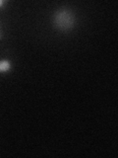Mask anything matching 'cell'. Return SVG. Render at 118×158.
Listing matches in <instances>:
<instances>
[{
  "instance_id": "cell-1",
  "label": "cell",
  "mask_w": 118,
  "mask_h": 158,
  "mask_svg": "<svg viewBox=\"0 0 118 158\" xmlns=\"http://www.w3.org/2000/svg\"><path fill=\"white\" fill-rule=\"evenodd\" d=\"M73 24L74 16L68 10H60L54 15V25L62 31H66V30L72 28Z\"/></svg>"
},
{
  "instance_id": "cell-2",
  "label": "cell",
  "mask_w": 118,
  "mask_h": 158,
  "mask_svg": "<svg viewBox=\"0 0 118 158\" xmlns=\"http://www.w3.org/2000/svg\"><path fill=\"white\" fill-rule=\"evenodd\" d=\"M11 68V63L9 60H1L0 61V72H6Z\"/></svg>"
},
{
  "instance_id": "cell-3",
  "label": "cell",
  "mask_w": 118,
  "mask_h": 158,
  "mask_svg": "<svg viewBox=\"0 0 118 158\" xmlns=\"http://www.w3.org/2000/svg\"><path fill=\"white\" fill-rule=\"evenodd\" d=\"M2 4H3V1H2V0H0V6H1Z\"/></svg>"
}]
</instances>
